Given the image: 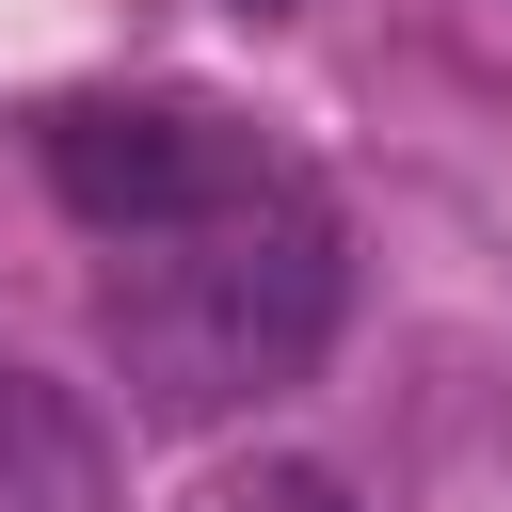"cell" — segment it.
Wrapping results in <instances>:
<instances>
[{"instance_id": "6da1fadb", "label": "cell", "mask_w": 512, "mask_h": 512, "mask_svg": "<svg viewBox=\"0 0 512 512\" xmlns=\"http://www.w3.org/2000/svg\"><path fill=\"white\" fill-rule=\"evenodd\" d=\"M336 304H352V256H336L320 192L288 176V192L224 208V224H176V240H144V256L112 272V304H96V336H112V384H128V416H160V432H208V416H256V400H288V384L336 352Z\"/></svg>"}, {"instance_id": "3957f363", "label": "cell", "mask_w": 512, "mask_h": 512, "mask_svg": "<svg viewBox=\"0 0 512 512\" xmlns=\"http://www.w3.org/2000/svg\"><path fill=\"white\" fill-rule=\"evenodd\" d=\"M176 512H336V480L320 464H208Z\"/></svg>"}, {"instance_id": "7a4b0ae2", "label": "cell", "mask_w": 512, "mask_h": 512, "mask_svg": "<svg viewBox=\"0 0 512 512\" xmlns=\"http://www.w3.org/2000/svg\"><path fill=\"white\" fill-rule=\"evenodd\" d=\"M48 192L112 240H176V224H224V208L288 192V160L208 96H64L48 112Z\"/></svg>"}]
</instances>
